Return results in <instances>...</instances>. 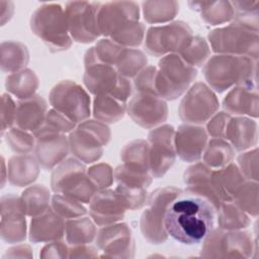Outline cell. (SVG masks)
Listing matches in <instances>:
<instances>
[{
  "label": "cell",
  "mask_w": 259,
  "mask_h": 259,
  "mask_svg": "<svg viewBox=\"0 0 259 259\" xmlns=\"http://www.w3.org/2000/svg\"><path fill=\"white\" fill-rule=\"evenodd\" d=\"M213 219V206L203 197L192 193L178 194L166 206L163 227L176 241L194 245L210 234Z\"/></svg>",
  "instance_id": "6da1fadb"
},
{
  "label": "cell",
  "mask_w": 259,
  "mask_h": 259,
  "mask_svg": "<svg viewBox=\"0 0 259 259\" xmlns=\"http://www.w3.org/2000/svg\"><path fill=\"white\" fill-rule=\"evenodd\" d=\"M139 19V6L135 2H109L100 6L97 20L104 33H110L114 28H120L128 22Z\"/></svg>",
  "instance_id": "5b68a950"
},
{
  "label": "cell",
  "mask_w": 259,
  "mask_h": 259,
  "mask_svg": "<svg viewBox=\"0 0 259 259\" xmlns=\"http://www.w3.org/2000/svg\"><path fill=\"white\" fill-rule=\"evenodd\" d=\"M203 128L195 127L192 140L189 139L187 126H181L177 136V152L180 157L184 160L191 161L200 157L204 143H205V134L202 131Z\"/></svg>",
  "instance_id": "52a82bcc"
},
{
  "label": "cell",
  "mask_w": 259,
  "mask_h": 259,
  "mask_svg": "<svg viewBox=\"0 0 259 259\" xmlns=\"http://www.w3.org/2000/svg\"><path fill=\"white\" fill-rule=\"evenodd\" d=\"M195 5L200 6L202 16L211 23H220L229 20L233 17L234 7L232 2L219 1L215 2V10L212 7V2H194Z\"/></svg>",
  "instance_id": "ba28073f"
},
{
  "label": "cell",
  "mask_w": 259,
  "mask_h": 259,
  "mask_svg": "<svg viewBox=\"0 0 259 259\" xmlns=\"http://www.w3.org/2000/svg\"><path fill=\"white\" fill-rule=\"evenodd\" d=\"M68 20L66 12L59 4H46L33 13L31 28L45 41L57 47L69 46L67 36Z\"/></svg>",
  "instance_id": "7a4b0ae2"
},
{
  "label": "cell",
  "mask_w": 259,
  "mask_h": 259,
  "mask_svg": "<svg viewBox=\"0 0 259 259\" xmlns=\"http://www.w3.org/2000/svg\"><path fill=\"white\" fill-rule=\"evenodd\" d=\"M145 19L149 22H158L168 20L174 17L177 12L178 4L176 2H159V8L157 9L154 2H144Z\"/></svg>",
  "instance_id": "9c48e42d"
},
{
  "label": "cell",
  "mask_w": 259,
  "mask_h": 259,
  "mask_svg": "<svg viewBox=\"0 0 259 259\" xmlns=\"http://www.w3.org/2000/svg\"><path fill=\"white\" fill-rule=\"evenodd\" d=\"M100 3L96 2H69L66 5L68 26L74 37L80 41L81 32L88 31L91 40L98 35V10Z\"/></svg>",
  "instance_id": "277c9868"
},
{
  "label": "cell",
  "mask_w": 259,
  "mask_h": 259,
  "mask_svg": "<svg viewBox=\"0 0 259 259\" xmlns=\"http://www.w3.org/2000/svg\"><path fill=\"white\" fill-rule=\"evenodd\" d=\"M160 69L156 90L161 96L168 99L176 98L196 76V71L183 64L177 56L165 58L160 62Z\"/></svg>",
  "instance_id": "3957f363"
},
{
  "label": "cell",
  "mask_w": 259,
  "mask_h": 259,
  "mask_svg": "<svg viewBox=\"0 0 259 259\" xmlns=\"http://www.w3.org/2000/svg\"><path fill=\"white\" fill-rule=\"evenodd\" d=\"M190 34L189 27L182 22H175L164 26L151 27L148 31L147 50L154 55L163 54L175 50L177 46L171 39H175L177 35Z\"/></svg>",
  "instance_id": "8992f818"
}]
</instances>
